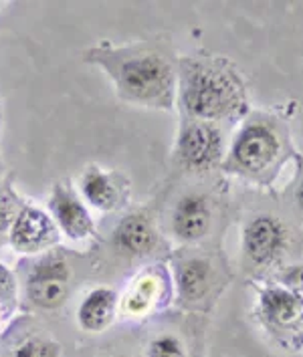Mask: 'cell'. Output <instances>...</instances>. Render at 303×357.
<instances>
[{
    "label": "cell",
    "instance_id": "7",
    "mask_svg": "<svg viewBox=\"0 0 303 357\" xmlns=\"http://www.w3.org/2000/svg\"><path fill=\"white\" fill-rule=\"evenodd\" d=\"M289 246V230L281 218L273 214H257L249 218L241 230L243 261L255 271H271L283 261Z\"/></svg>",
    "mask_w": 303,
    "mask_h": 357
},
{
    "label": "cell",
    "instance_id": "17",
    "mask_svg": "<svg viewBox=\"0 0 303 357\" xmlns=\"http://www.w3.org/2000/svg\"><path fill=\"white\" fill-rule=\"evenodd\" d=\"M146 357H190L184 339L170 331H162L148 341Z\"/></svg>",
    "mask_w": 303,
    "mask_h": 357
},
{
    "label": "cell",
    "instance_id": "5",
    "mask_svg": "<svg viewBox=\"0 0 303 357\" xmlns=\"http://www.w3.org/2000/svg\"><path fill=\"white\" fill-rule=\"evenodd\" d=\"M253 315L275 345L291 354L303 351L302 293L291 291L277 281L259 284Z\"/></svg>",
    "mask_w": 303,
    "mask_h": 357
},
{
    "label": "cell",
    "instance_id": "19",
    "mask_svg": "<svg viewBox=\"0 0 303 357\" xmlns=\"http://www.w3.org/2000/svg\"><path fill=\"white\" fill-rule=\"evenodd\" d=\"M15 216L17 214L13 210V204L8 200V196L0 192V234L6 232V230H10V225H13Z\"/></svg>",
    "mask_w": 303,
    "mask_h": 357
},
{
    "label": "cell",
    "instance_id": "9",
    "mask_svg": "<svg viewBox=\"0 0 303 357\" xmlns=\"http://www.w3.org/2000/svg\"><path fill=\"white\" fill-rule=\"evenodd\" d=\"M172 295L174 289L168 268L162 264H154L144 268L133 279L119 299V311L128 317H146L164 309L170 303Z\"/></svg>",
    "mask_w": 303,
    "mask_h": 357
},
{
    "label": "cell",
    "instance_id": "15",
    "mask_svg": "<svg viewBox=\"0 0 303 357\" xmlns=\"http://www.w3.org/2000/svg\"><path fill=\"white\" fill-rule=\"evenodd\" d=\"M119 313V297L110 287L91 289L77 309V325L87 333L108 331Z\"/></svg>",
    "mask_w": 303,
    "mask_h": 357
},
{
    "label": "cell",
    "instance_id": "12",
    "mask_svg": "<svg viewBox=\"0 0 303 357\" xmlns=\"http://www.w3.org/2000/svg\"><path fill=\"white\" fill-rule=\"evenodd\" d=\"M51 218L57 228L71 241H85L94 234L95 222L85 206V202L77 196V192L65 182H57L49 196Z\"/></svg>",
    "mask_w": 303,
    "mask_h": 357
},
{
    "label": "cell",
    "instance_id": "18",
    "mask_svg": "<svg viewBox=\"0 0 303 357\" xmlns=\"http://www.w3.org/2000/svg\"><path fill=\"white\" fill-rule=\"evenodd\" d=\"M0 305L10 313L17 307V281L4 264H0Z\"/></svg>",
    "mask_w": 303,
    "mask_h": 357
},
{
    "label": "cell",
    "instance_id": "1",
    "mask_svg": "<svg viewBox=\"0 0 303 357\" xmlns=\"http://www.w3.org/2000/svg\"><path fill=\"white\" fill-rule=\"evenodd\" d=\"M83 59L101 67L112 79L117 97L126 103L160 112L174 109L178 59L160 45L133 43L114 47L103 43L89 49Z\"/></svg>",
    "mask_w": 303,
    "mask_h": 357
},
{
    "label": "cell",
    "instance_id": "11",
    "mask_svg": "<svg viewBox=\"0 0 303 357\" xmlns=\"http://www.w3.org/2000/svg\"><path fill=\"white\" fill-rule=\"evenodd\" d=\"M8 243L20 255H37L57 245L59 228L51 214L35 206H24L10 225Z\"/></svg>",
    "mask_w": 303,
    "mask_h": 357
},
{
    "label": "cell",
    "instance_id": "3",
    "mask_svg": "<svg viewBox=\"0 0 303 357\" xmlns=\"http://www.w3.org/2000/svg\"><path fill=\"white\" fill-rule=\"evenodd\" d=\"M291 160H297V151L287 117L249 112L228 144L221 169L249 186L269 190Z\"/></svg>",
    "mask_w": 303,
    "mask_h": 357
},
{
    "label": "cell",
    "instance_id": "20",
    "mask_svg": "<svg viewBox=\"0 0 303 357\" xmlns=\"http://www.w3.org/2000/svg\"><path fill=\"white\" fill-rule=\"evenodd\" d=\"M297 162H300V178H297V182H295L293 200H295L297 208L303 212V158L302 155H297Z\"/></svg>",
    "mask_w": 303,
    "mask_h": 357
},
{
    "label": "cell",
    "instance_id": "14",
    "mask_svg": "<svg viewBox=\"0 0 303 357\" xmlns=\"http://www.w3.org/2000/svg\"><path fill=\"white\" fill-rule=\"evenodd\" d=\"M160 234L146 212H133L119 220L114 230V246L130 259H144L158 250Z\"/></svg>",
    "mask_w": 303,
    "mask_h": 357
},
{
    "label": "cell",
    "instance_id": "4",
    "mask_svg": "<svg viewBox=\"0 0 303 357\" xmlns=\"http://www.w3.org/2000/svg\"><path fill=\"white\" fill-rule=\"evenodd\" d=\"M176 303L190 311H209L228 284L225 263L198 248H180L170 259Z\"/></svg>",
    "mask_w": 303,
    "mask_h": 357
},
{
    "label": "cell",
    "instance_id": "13",
    "mask_svg": "<svg viewBox=\"0 0 303 357\" xmlns=\"http://www.w3.org/2000/svg\"><path fill=\"white\" fill-rule=\"evenodd\" d=\"M79 190L81 196L99 212H115L126 206L130 198V182L121 174L95 164L81 174Z\"/></svg>",
    "mask_w": 303,
    "mask_h": 357
},
{
    "label": "cell",
    "instance_id": "2",
    "mask_svg": "<svg viewBox=\"0 0 303 357\" xmlns=\"http://www.w3.org/2000/svg\"><path fill=\"white\" fill-rule=\"evenodd\" d=\"M176 103L182 117L210 123H235L251 112L246 81L239 67L209 53L178 59Z\"/></svg>",
    "mask_w": 303,
    "mask_h": 357
},
{
    "label": "cell",
    "instance_id": "8",
    "mask_svg": "<svg viewBox=\"0 0 303 357\" xmlns=\"http://www.w3.org/2000/svg\"><path fill=\"white\" fill-rule=\"evenodd\" d=\"M24 291L29 301L43 311H57L61 309L71 291V268L67 261L59 255L43 257L31 268Z\"/></svg>",
    "mask_w": 303,
    "mask_h": 357
},
{
    "label": "cell",
    "instance_id": "16",
    "mask_svg": "<svg viewBox=\"0 0 303 357\" xmlns=\"http://www.w3.org/2000/svg\"><path fill=\"white\" fill-rule=\"evenodd\" d=\"M10 357H61V343L49 335H27L13 347Z\"/></svg>",
    "mask_w": 303,
    "mask_h": 357
},
{
    "label": "cell",
    "instance_id": "10",
    "mask_svg": "<svg viewBox=\"0 0 303 357\" xmlns=\"http://www.w3.org/2000/svg\"><path fill=\"white\" fill-rule=\"evenodd\" d=\"M214 206L209 194L186 192L170 212V232L180 245H196L205 241L212 230Z\"/></svg>",
    "mask_w": 303,
    "mask_h": 357
},
{
    "label": "cell",
    "instance_id": "6",
    "mask_svg": "<svg viewBox=\"0 0 303 357\" xmlns=\"http://www.w3.org/2000/svg\"><path fill=\"white\" fill-rule=\"evenodd\" d=\"M225 153L227 144L219 123L182 117L174 144V160L180 168L192 174H209L223 166Z\"/></svg>",
    "mask_w": 303,
    "mask_h": 357
}]
</instances>
